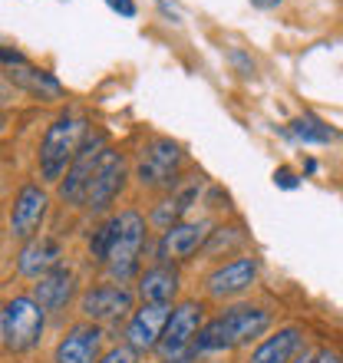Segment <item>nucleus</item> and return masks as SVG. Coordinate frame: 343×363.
I'll list each match as a JSON object with an SVG mask.
<instances>
[{"label": "nucleus", "mask_w": 343, "mask_h": 363, "mask_svg": "<svg viewBox=\"0 0 343 363\" xmlns=\"http://www.w3.org/2000/svg\"><path fill=\"white\" fill-rule=\"evenodd\" d=\"M77 294V274L67 268V264H60L57 271H50L43 274L33 284V297H37V304L47 311V314H60L63 307L73 301Z\"/></svg>", "instance_id": "obj_17"}, {"label": "nucleus", "mask_w": 343, "mask_h": 363, "mask_svg": "<svg viewBox=\"0 0 343 363\" xmlns=\"http://www.w3.org/2000/svg\"><path fill=\"white\" fill-rule=\"evenodd\" d=\"M135 291L125 284H93L79 294V314L89 324H119L135 311Z\"/></svg>", "instance_id": "obj_6"}, {"label": "nucleus", "mask_w": 343, "mask_h": 363, "mask_svg": "<svg viewBox=\"0 0 343 363\" xmlns=\"http://www.w3.org/2000/svg\"><path fill=\"white\" fill-rule=\"evenodd\" d=\"M241 245H244V231H241L238 225H218V228H211V231H208V241H205L201 255L215 258V255H221V251L241 248Z\"/></svg>", "instance_id": "obj_20"}, {"label": "nucleus", "mask_w": 343, "mask_h": 363, "mask_svg": "<svg viewBox=\"0 0 343 363\" xmlns=\"http://www.w3.org/2000/svg\"><path fill=\"white\" fill-rule=\"evenodd\" d=\"M208 231V221H179V225L162 231V238L155 245V255H159V261H172V264L189 261L205 248Z\"/></svg>", "instance_id": "obj_13"}, {"label": "nucleus", "mask_w": 343, "mask_h": 363, "mask_svg": "<svg viewBox=\"0 0 343 363\" xmlns=\"http://www.w3.org/2000/svg\"><path fill=\"white\" fill-rule=\"evenodd\" d=\"M86 139V119L79 116H60L47 125L43 143H40V179L43 182H63V175L69 172V165L77 159L79 145Z\"/></svg>", "instance_id": "obj_3"}, {"label": "nucleus", "mask_w": 343, "mask_h": 363, "mask_svg": "<svg viewBox=\"0 0 343 363\" xmlns=\"http://www.w3.org/2000/svg\"><path fill=\"white\" fill-rule=\"evenodd\" d=\"M181 165H185V152H181L179 143H172V139H152V143L142 149L139 162H135V179H139L142 189L172 191L175 182H179Z\"/></svg>", "instance_id": "obj_5"}, {"label": "nucleus", "mask_w": 343, "mask_h": 363, "mask_svg": "<svg viewBox=\"0 0 343 363\" xmlns=\"http://www.w3.org/2000/svg\"><path fill=\"white\" fill-rule=\"evenodd\" d=\"M291 135H294V139H300V143H307V145H324V143H330V139H334V129H330L320 116L300 113V116H294V119H291Z\"/></svg>", "instance_id": "obj_19"}, {"label": "nucleus", "mask_w": 343, "mask_h": 363, "mask_svg": "<svg viewBox=\"0 0 343 363\" xmlns=\"http://www.w3.org/2000/svg\"><path fill=\"white\" fill-rule=\"evenodd\" d=\"M251 4H254L257 10H274V7H281L284 0H251Z\"/></svg>", "instance_id": "obj_27"}, {"label": "nucleus", "mask_w": 343, "mask_h": 363, "mask_svg": "<svg viewBox=\"0 0 343 363\" xmlns=\"http://www.w3.org/2000/svg\"><path fill=\"white\" fill-rule=\"evenodd\" d=\"M116 238L106 258V271L113 277V284H129L139 281V261L145 251V238H149V221L142 218V211L125 208L123 215H116Z\"/></svg>", "instance_id": "obj_2"}, {"label": "nucleus", "mask_w": 343, "mask_h": 363, "mask_svg": "<svg viewBox=\"0 0 343 363\" xmlns=\"http://www.w3.org/2000/svg\"><path fill=\"white\" fill-rule=\"evenodd\" d=\"M116 215H109V218L103 221V225H96L93 238H89V258L99 261V264H106V258H109V248H113V238H116Z\"/></svg>", "instance_id": "obj_21"}, {"label": "nucleus", "mask_w": 343, "mask_h": 363, "mask_svg": "<svg viewBox=\"0 0 343 363\" xmlns=\"http://www.w3.org/2000/svg\"><path fill=\"white\" fill-rule=\"evenodd\" d=\"M99 363H139V354H135L129 344H119V347H109V350L99 357Z\"/></svg>", "instance_id": "obj_22"}, {"label": "nucleus", "mask_w": 343, "mask_h": 363, "mask_svg": "<svg viewBox=\"0 0 343 363\" xmlns=\"http://www.w3.org/2000/svg\"><path fill=\"white\" fill-rule=\"evenodd\" d=\"M271 327V311L261 304H235L225 307L218 317L205 320V327L198 330L191 354H218V350H235L241 344H251L257 337H264V330Z\"/></svg>", "instance_id": "obj_1"}, {"label": "nucleus", "mask_w": 343, "mask_h": 363, "mask_svg": "<svg viewBox=\"0 0 343 363\" xmlns=\"http://www.w3.org/2000/svg\"><path fill=\"white\" fill-rule=\"evenodd\" d=\"M274 185H277V189H284V191H294L297 185H300V179H297L294 169H287V165H281V169L274 172Z\"/></svg>", "instance_id": "obj_23"}, {"label": "nucleus", "mask_w": 343, "mask_h": 363, "mask_svg": "<svg viewBox=\"0 0 343 363\" xmlns=\"http://www.w3.org/2000/svg\"><path fill=\"white\" fill-rule=\"evenodd\" d=\"M103 149H106V133H96V135H86L83 139L77 159L69 165V172L60 182V199L67 201V205H86V189H89V182H93L96 162H99Z\"/></svg>", "instance_id": "obj_11"}, {"label": "nucleus", "mask_w": 343, "mask_h": 363, "mask_svg": "<svg viewBox=\"0 0 343 363\" xmlns=\"http://www.w3.org/2000/svg\"><path fill=\"white\" fill-rule=\"evenodd\" d=\"M125 155L113 145H106L103 155H99V162H96V172H93V182H89V189H86V205L93 215H103V211L113 208V201L119 199V191L125 185Z\"/></svg>", "instance_id": "obj_7"}, {"label": "nucleus", "mask_w": 343, "mask_h": 363, "mask_svg": "<svg viewBox=\"0 0 343 363\" xmlns=\"http://www.w3.org/2000/svg\"><path fill=\"white\" fill-rule=\"evenodd\" d=\"M300 344H304V330L297 324L277 327L271 337H261V344L251 350L248 363H291L300 354Z\"/></svg>", "instance_id": "obj_18"}, {"label": "nucleus", "mask_w": 343, "mask_h": 363, "mask_svg": "<svg viewBox=\"0 0 343 363\" xmlns=\"http://www.w3.org/2000/svg\"><path fill=\"white\" fill-rule=\"evenodd\" d=\"M181 274L179 264L172 261H155L152 268H145L135 281V294L142 297V304H172L179 297Z\"/></svg>", "instance_id": "obj_16"}, {"label": "nucleus", "mask_w": 343, "mask_h": 363, "mask_svg": "<svg viewBox=\"0 0 343 363\" xmlns=\"http://www.w3.org/2000/svg\"><path fill=\"white\" fill-rule=\"evenodd\" d=\"M4 119H7V116H4V109H0V133H4Z\"/></svg>", "instance_id": "obj_29"}, {"label": "nucleus", "mask_w": 343, "mask_h": 363, "mask_svg": "<svg viewBox=\"0 0 343 363\" xmlns=\"http://www.w3.org/2000/svg\"><path fill=\"white\" fill-rule=\"evenodd\" d=\"M106 4H109L116 13H123V17H135V4H133V0H106Z\"/></svg>", "instance_id": "obj_25"}, {"label": "nucleus", "mask_w": 343, "mask_h": 363, "mask_svg": "<svg viewBox=\"0 0 343 363\" xmlns=\"http://www.w3.org/2000/svg\"><path fill=\"white\" fill-rule=\"evenodd\" d=\"M103 340V327L83 320V324L69 327L67 334L60 337L57 350H53V363H99Z\"/></svg>", "instance_id": "obj_14"}, {"label": "nucleus", "mask_w": 343, "mask_h": 363, "mask_svg": "<svg viewBox=\"0 0 343 363\" xmlns=\"http://www.w3.org/2000/svg\"><path fill=\"white\" fill-rule=\"evenodd\" d=\"M314 357H317V354H310V350H304V354H297L291 363H314Z\"/></svg>", "instance_id": "obj_28"}, {"label": "nucleus", "mask_w": 343, "mask_h": 363, "mask_svg": "<svg viewBox=\"0 0 343 363\" xmlns=\"http://www.w3.org/2000/svg\"><path fill=\"white\" fill-rule=\"evenodd\" d=\"M314 363H343V357L337 354V350H330V347H324V350L314 357Z\"/></svg>", "instance_id": "obj_26"}, {"label": "nucleus", "mask_w": 343, "mask_h": 363, "mask_svg": "<svg viewBox=\"0 0 343 363\" xmlns=\"http://www.w3.org/2000/svg\"><path fill=\"white\" fill-rule=\"evenodd\" d=\"M50 211V191L37 182H27L10 205V235L20 241L37 238Z\"/></svg>", "instance_id": "obj_10"}, {"label": "nucleus", "mask_w": 343, "mask_h": 363, "mask_svg": "<svg viewBox=\"0 0 343 363\" xmlns=\"http://www.w3.org/2000/svg\"><path fill=\"white\" fill-rule=\"evenodd\" d=\"M63 264V245L50 235H37V238L23 241V248L17 255V271L30 281H40L43 274L57 271Z\"/></svg>", "instance_id": "obj_15"}, {"label": "nucleus", "mask_w": 343, "mask_h": 363, "mask_svg": "<svg viewBox=\"0 0 343 363\" xmlns=\"http://www.w3.org/2000/svg\"><path fill=\"white\" fill-rule=\"evenodd\" d=\"M43 327H47V311L37 304L33 294H20L4 304L0 330H4L7 350H13V354L33 350L40 344V337H43Z\"/></svg>", "instance_id": "obj_4"}, {"label": "nucleus", "mask_w": 343, "mask_h": 363, "mask_svg": "<svg viewBox=\"0 0 343 363\" xmlns=\"http://www.w3.org/2000/svg\"><path fill=\"white\" fill-rule=\"evenodd\" d=\"M0 63H7L10 69L13 67H27V57H23V53H17V50H10V47H0Z\"/></svg>", "instance_id": "obj_24"}, {"label": "nucleus", "mask_w": 343, "mask_h": 363, "mask_svg": "<svg viewBox=\"0 0 343 363\" xmlns=\"http://www.w3.org/2000/svg\"><path fill=\"white\" fill-rule=\"evenodd\" d=\"M172 317V304H142L129 314V324H125V344L133 347L135 354H149V350H159V340L165 334V324Z\"/></svg>", "instance_id": "obj_12"}, {"label": "nucleus", "mask_w": 343, "mask_h": 363, "mask_svg": "<svg viewBox=\"0 0 343 363\" xmlns=\"http://www.w3.org/2000/svg\"><path fill=\"white\" fill-rule=\"evenodd\" d=\"M201 327H205V307H201V301H181V304H175L169 324H165L162 340H159V354L165 360H175V357L189 354Z\"/></svg>", "instance_id": "obj_8"}, {"label": "nucleus", "mask_w": 343, "mask_h": 363, "mask_svg": "<svg viewBox=\"0 0 343 363\" xmlns=\"http://www.w3.org/2000/svg\"><path fill=\"white\" fill-rule=\"evenodd\" d=\"M257 281V258L254 255H235L231 261H221L218 268L205 274V294L215 301H231L251 291Z\"/></svg>", "instance_id": "obj_9"}]
</instances>
